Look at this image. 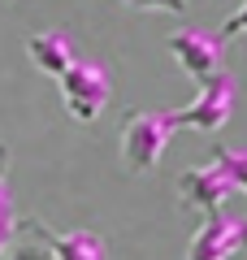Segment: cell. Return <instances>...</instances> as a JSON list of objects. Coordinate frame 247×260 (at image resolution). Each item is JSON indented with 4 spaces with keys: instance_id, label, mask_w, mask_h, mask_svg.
I'll list each match as a JSON object with an SVG mask.
<instances>
[{
    "instance_id": "1",
    "label": "cell",
    "mask_w": 247,
    "mask_h": 260,
    "mask_svg": "<svg viewBox=\"0 0 247 260\" xmlns=\"http://www.w3.org/2000/svg\"><path fill=\"white\" fill-rule=\"evenodd\" d=\"M174 109H135L121 126V160L130 174H147L161 165L165 143L174 139Z\"/></svg>"
},
{
    "instance_id": "2",
    "label": "cell",
    "mask_w": 247,
    "mask_h": 260,
    "mask_svg": "<svg viewBox=\"0 0 247 260\" xmlns=\"http://www.w3.org/2000/svg\"><path fill=\"white\" fill-rule=\"evenodd\" d=\"M61 100H65V109H70L74 121L91 126L104 113V104H109V74H104V65L74 61L61 74Z\"/></svg>"
},
{
    "instance_id": "3",
    "label": "cell",
    "mask_w": 247,
    "mask_h": 260,
    "mask_svg": "<svg viewBox=\"0 0 247 260\" xmlns=\"http://www.w3.org/2000/svg\"><path fill=\"white\" fill-rule=\"evenodd\" d=\"M230 109H234V74L230 70H217L212 78L200 83V95H195L187 109H174V121L187 130H221L230 121Z\"/></svg>"
},
{
    "instance_id": "4",
    "label": "cell",
    "mask_w": 247,
    "mask_h": 260,
    "mask_svg": "<svg viewBox=\"0 0 247 260\" xmlns=\"http://www.w3.org/2000/svg\"><path fill=\"white\" fill-rule=\"evenodd\" d=\"M234 251H247V221L230 217L226 208L204 213L200 230H195L191 247H187V260H230Z\"/></svg>"
},
{
    "instance_id": "5",
    "label": "cell",
    "mask_w": 247,
    "mask_h": 260,
    "mask_svg": "<svg viewBox=\"0 0 247 260\" xmlns=\"http://www.w3.org/2000/svg\"><path fill=\"white\" fill-rule=\"evenodd\" d=\"M18 234L48 247L52 260H104V239L96 230H52L39 217H26V221H18Z\"/></svg>"
},
{
    "instance_id": "6",
    "label": "cell",
    "mask_w": 247,
    "mask_h": 260,
    "mask_svg": "<svg viewBox=\"0 0 247 260\" xmlns=\"http://www.w3.org/2000/svg\"><path fill=\"white\" fill-rule=\"evenodd\" d=\"M165 44H169L174 61L182 65V70L195 78V83L212 78V74L221 70V56H226V44H221L212 30H200V26H178L174 35L165 39Z\"/></svg>"
},
{
    "instance_id": "7",
    "label": "cell",
    "mask_w": 247,
    "mask_h": 260,
    "mask_svg": "<svg viewBox=\"0 0 247 260\" xmlns=\"http://www.w3.org/2000/svg\"><path fill=\"white\" fill-rule=\"evenodd\" d=\"M178 195H182L187 208L217 213V208H226L230 195H238V186L226 178V169L217 160H208V165H195V169H182L178 174Z\"/></svg>"
},
{
    "instance_id": "8",
    "label": "cell",
    "mask_w": 247,
    "mask_h": 260,
    "mask_svg": "<svg viewBox=\"0 0 247 260\" xmlns=\"http://www.w3.org/2000/svg\"><path fill=\"white\" fill-rule=\"evenodd\" d=\"M26 56L35 61V70H44V74H52V78H61L65 70L78 61L65 30H39V35H30L26 39Z\"/></svg>"
},
{
    "instance_id": "9",
    "label": "cell",
    "mask_w": 247,
    "mask_h": 260,
    "mask_svg": "<svg viewBox=\"0 0 247 260\" xmlns=\"http://www.w3.org/2000/svg\"><path fill=\"white\" fill-rule=\"evenodd\" d=\"M13 239H18V213H13V195H9V148L0 143V256L9 251Z\"/></svg>"
},
{
    "instance_id": "10",
    "label": "cell",
    "mask_w": 247,
    "mask_h": 260,
    "mask_svg": "<svg viewBox=\"0 0 247 260\" xmlns=\"http://www.w3.org/2000/svg\"><path fill=\"white\" fill-rule=\"evenodd\" d=\"M212 160H217V165L226 169V178L247 195V148H217Z\"/></svg>"
},
{
    "instance_id": "11",
    "label": "cell",
    "mask_w": 247,
    "mask_h": 260,
    "mask_svg": "<svg viewBox=\"0 0 247 260\" xmlns=\"http://www.w3.org/2000/svg\"><path fill=\"white\" fill-rule=\"evenodd\" d=\"M238 35H247V0L238 5L234 13H230L226 22H221V30H217V39H221V44H230V39H238Z\"/></svg>"
},
{
    "instance_id": "12",
    "label": "cell",
    "mask_w": 247,
    "mask_h": 260,
    "mask_svg": "<svg viewBox=\"0 0 247 260\" xmlns=\"http://www.w3.org/2000/svg\"><path fill=\"white\" fill-rule=\"evenodd\" d=\"M0 260H52V256H48V247H39L35 239H22V243H9V251Z\"/></svg>"
},
{
    "instance_id": "13",
    "label": "cell",
    "mask_w": 247,
    "mask_h": 260,
    "mask_svg": "<svg viewBox=\"0 0 247 260\" xmlns=\"http://www.w3.org/2000/svg\"><path fill=\"white\" fill-rule=\"evenodd\" d=\"M130 9H165V13H187V0H126Z\"/></svg>"
}]
</instances>
